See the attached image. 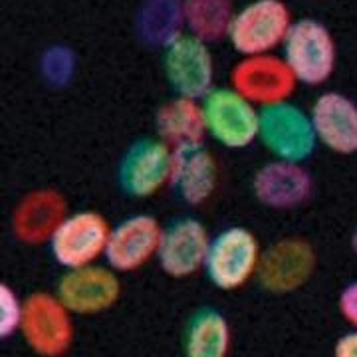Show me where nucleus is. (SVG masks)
<instances>
[{"instance_id":"obj_1","label":"nucleus","mask_w":357,"mask_h":357,"mask_svg":"<svg viewBox=\"0 0 357 357\" xmlns=\"http://www.w3.org/2000/svg\"><path fill=\"white\" fill-rule=\"evenodd\" d=\"M284 62L296 82L319 86L332 77L337 62V48L328 26L316 18L296 20L284 40Z\"/></svg>"},{"instance_id":"obj_2","label":"nucleus","mask_w":357,"mask_h":357,"mask_svg":"<svg viewBox=\"0 0 357 357\" xmlns=\"http://www.w3.org/2000/svg\"><path fill=\"white\" fill-rule=\"evenodd\" d=\"M260 244L246 227H229L211 238L204 260L206 278L218 290H238L258 272Z\"/></svg>"},{"instance_id":"obj_3","label":"nucleus","mask_w":357,"mask_h":357,"mask_svg":"<svg viewBox=\"0 0 357 357\" xmlns=\"http://www.w3.org/2000/svg\"><path fill=\"white\" fill-rule=\"evenodd\" d=\"M292 24V14L282 0H252L234 14L229 40L244 58L266 56L284 44Z\"/></svg>"},{"instance_id":"obj_4","label":"nucleus","mask_w":357,"mask_h":357,"mask_svg":"<svg viewBox=\"0 0 357 357\" xmlns=\"http://www.w3.org/2000/svg\"><path fill=\"white\" fill-rule=\"evenodd\" d=\"M258 139L280 161L302 163L316 151V131L312 117L290 102L260 107Z\"/></svg>"},{"instance_id":"obj_5","label":"nucleus","mask_w":357,"mask_h":357,"mask_svg":"<svg viewBox=\"0 0 357 357\" xmlns=\"http://www.w3.org/2000/svg\"><path fill=\"white\" fill-rule=\"evenodd\" d=\"M206 133L227 149H244L255 143L260 112L234 88L213 89L203 100Z\"/></svg>"},{"instance_id":"obj_6","label":"nucleus","mask_w":357,"mask_h":357,"mask_svg":"<svg viewBox=\"0 0 357 357\" xmlns=\"http://www.w3.org/2000/svg\"><path fill=\"white\" fill-rule=\"evenodd\" d=\"M112 229L105 218L93 211H79L54 229L50 236V252L54 260L66 270L91 266L105 255Z\"/></svg>"},{"instance_id":"obj_7","label":"nucleus","mask_w":357,"mask_h":357,"mask_svg":"<svg viewBox=\"0 0 357 357\" xmlns=\"http://www.w3.org/2000/svg\"><path fill=\"white\" fill-rule=\"evenodd\" d=\"M175 151L159 139H139L121 157L117 169L119 189L133 199H147L171 183Z\"/></svg>"},{"instance_id":"obj_8","label":"nucleus","mask_w":357,"mask_h":357,"mask_svg":"<svg viewBox=\"0 0 357 357\" xmlns=\"http://www.w3.org/2000/svg\"><path fill=\"white\" fill-rule=\"evenodd\" d=\"M163 68L167 82L177 91L178 98H189L197 102L204 100L213 91V56L206 42L192 34H181L167 46Z\"/></svg>"},{"instance_id":"obj_9","label":"nucleus","mask_w":357,"mask_h":357,"mask_svg":"<svg viewBox=\"0 0 357 357\" xmlns=\"http://www.w3.org/2000/svg\"><path fill=\"white\" fill-rule=\"evenodd\" d=\"M20 330L26 344L42 357L64 356L74 335L70 312L48 294H34L26 300Z\"/></svg>"},{"instance_id":"obj_10","label":"nucleus","mask_w":357,"mask_h":357,"mask_svg":"<svg viewBox=\"0 0 357 357\" xmlns=\"http://www.w3.org/2000/svg\"><path fill=\"white\" fill-rule=\"evenodd\" d=\"M121 286L112 270L102 266H84L68 270L58 280L56 298L70 314L93 316L102 314L119 300Z\"/></svg>"},{"instance_id":"obj_11","label":"nucleus","mask_w":357,"mask_h":357,"mask_svg":"<svg viewBox=\"0 0 357 357\" xmlns=\"http://www.w3.org/2000/svg\"><path fill=\"white\" fill-rule=\"evenodd\" d=\"M211 238L201 220L191 217L169 222L157 250V260L171 278H187L204 268Z\"/></svg>"},{"instance_id":"obj_12","label":"nucleus","mask_w":357,"mask_h":357,"mask_svg":"<svg viewBox=\"0 0 357 357\" xmlns=\"http://www.w3.org/2000/svg\"><path fill=\"white\" fill-rule=\"evenodd\" d=\"M316 266V255L306 241L286 238L272 244L260 258L258 282L272 294H288L304 286Z\"/></svg>"},{"instance_id":"obj_13","label":"nucleus","mask_w":357,"mask_h":357,"mask_svg":"<svg viewBox=\"0 0 357 357\" xmlns=\"http://www.w3.org/2000/svg\"><path fill=\"white\" fill-rule=\"evenodd\" d=\"M163 229L151 215H133L117 222L105 246V260L117 272H133L157 256Z\"/></svg>"},{"instance_id":"obj_14","label":"nucleus","mask_w":357,"mask_h":357,"mask_svg":"<svg viewBox=\"0 0 357 357\" xmlns=\"http://www.w3.org/2000/svg\"><path fill=\"white\" fill-rule=\"evenodd\" d=\"M294 84L296 77L286 62L268 54L244 58L232 70V88L248 102L260 105L286 102L294 91Z\"/></svg>"},{"instance_id":"obj_15","label":"nucleus","mask_w":357,"mask_h":357,"mask_svg":"<svg viewBox=\"0 0 357 357\" xmlns=\"http://www.w3.org/2000/svg\"><path fill=\"white\" fill-rule=\"evenodd\" d=\"M316 137L337 155L357 153V103L340 91H326L310 109Z\"/></svg>"},{"instance_id":"obj_16","label":"nucleus","mask_w":357,"mask_h":357,"mask_svg":"<svg viewBox=\"0 0 357 357\" xmlns=\"http://www.w3.org/2000/svg\"><path fill=\"white\" fill-rule=\"evenodd\" d=\"M314 181L300 163L272 161L256 171L252 178L255 197L270 208H296L312 197Z\"/></svg>"},{"instance_id":"obj_17","label":"nucleus","mask_w":357,"mask_h":357,"mask_svg":"<svg viewBox=\"0 0 357 357\" xmlns=\"http://www.w3.org/2000/svg\"><path fill=\"white\" fill-rule=\"evenodd\" d=\"M218 185V165L215 155L204 145L183 147L175 151L171 187L185 204L206 203Z\"/></svg>"},{"instance_id":"obj_18","label":"nucleus","mask_w":357,"mask_h":357,"mask_svg":"<svg viewBox=\"0 0 357 357\" xmlns=\"http://www.w3.org/2000/svg\"><path fill=\"white\" fill-rule=\"evenodd\" d=\"M155 128L159 139L167 143L173 151L183 147L203 145L206 135L203 103L189 98H175L163 103L155 117Z\"/></svg>"},{"instance_id":"obj_19","label":"nucleus","mask_w":357,"mask_h":357,"mask_svg":"<svg viewBox=\"0 0 357 357\" xmlns=\"http://www.w3.org/2000/svg\"><path fill=\"white\" fill-rule=\"evenodd\" d=\"M230 324L215 307H201L192 314L185 335V357H227L230 351Z\"/></svg>"},{"instance_id":"obj_20","label":"nucleus","mask_w":357,"mask_h":357,"mask_svg":"<svg viewBox=\"0 0 357 357\" xmlns=\"http://www.w3.org/2000/svg\"><path fill=\"white\" fill-rule=\"evenodd\" d=\"M185 6L183 0H143L135 16V30L143 44L163 48L183 34Z\"/></svg>"},{"instance_id":"obj_21","label":"nucleus","mask_w":357,"mask_h":357,"mask_svg":"<svg viewBox=\"0 0 357 357\" xmlns=\"http://www.w3.org/2000/svg\"><path fill=\"white\" fill-rule=\"evenodd\" d=\"M62 203L52 192H34L20 204L14 217V232L28 243L50 238L54 229L62 222Z\"/></svg>"},{"instance_id":"obj_22","label":"nucleus","mask_w":357,"mask_h":357,"mask_svg":"<svg viewBox=\"0 0 357 357\" xmlns=\"http://www.w3.org/2000/svg\"><path fill=\"white\" fill-rule=\"evenodd\" d=\"M183 6L189 34L206 44L229 36L232 18L236 14L232 10V0H183Z\"/></svg>"},{"instance_id":"obj_23","label":"nucleus","mask_w":357,"mask_h":357,"mask_svg":"<svg viewBox=\"0 0 357 357\" xmlns=\"http://www.w3.org/2000/svg\"><path fill=\"white\" fill-rule=\"evenodd\" d=\"M74 70H76V56L68 46L56 44L42 54L40 72H42L44 82L54 88L68 86L70 79L74 77Z\"/></svg>"},{"instance_id":"obj_24","label":"nucleus","mask_w":357,"mask_h":357,"mask_svg":"<svg viewBox=\"0 0 357 357\" xmlns=\"http://www.w3.org/2000/svg\"><path fill=\"white\" fill-rule=\"evenodd\" d=\"M0 306H2V318H0V335L6 340L16 333L22 326L24 316V304L18 300V296L13 292L10 286L2 284L0 288Z\"/></svg>"},{"instance_id":"obj_25","label":"nucleus","mask_w":357,"mask_h":357,"mask_svg":"<svg viewBox=\"0 0 357 357\" xmlns=\"http://www.w3.org/2000/svg\"><path fill=\"white\" fill-rule=\"evenodd\" d=\"M340 312L357 330V280L347 284L340 294Z\"/></svg>"},{"instance_id":"obj_26","label":"nucleus","mask_w":357,"mask_h":357,"mask_svg":"<svg viewBox=\"0 0 357 357\" xmlns=\"http://www.w3.org/2000/svg\"><path fill=\"white\" fill-rule=\"evenodd\" d=\"M333 357H357V330L344 333L333 347Z\"/></svg>"},{"instance_id":"obj_27","label":"nucleus","mask_w":357,"mask_h":357,"mask_svg":"<svg viewBox=\"0 0 357 357\" xmlns=\"http://www.w3.org/2000/svg\"><path fill=\"white\" fill-rule=\"evenodd\" d=\"M351 248H354V252L357 255V227L354 230V236H351Z\"/></svg>"}]
</instances>
